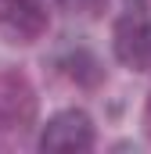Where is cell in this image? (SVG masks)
<instances>
[{
    "mask_svg": "<svg viewBox=\"0 0 151 154\" xmlns=\"http://www.w3.org/2000/svg\"><path fill=\"white\" fill-rule=\"evenodd\" d=\"M33 118H36V97L29 79L11 68H0V147L22 140L33 129Z\"/></svg>",
    "mask_w": 151,
    "mask_h": 154,
    "instance_id": "1",
    "label": "cell"
},
{
    "mask_svg": "<svg viewBox=\"0 0 151 154\" xmlns=\"http://www.w3.org/2000/svg\"><path fill=\"white\" fill-rule=\"evenodd\" d=\"M112 47L115 57L133 68V72H151V18L133 11V14H122L115 22L112 32Z\"/></svg>",
    "mask_w": 151,
    "mask_h": 154,
    "instance_id": "2",
    "label": "cell"
},
{
    "mask_svg": "<svg viewBox=\"0 0 151 154\" xmlns=\"http://www.w3.org/2000/svg\"><path fill=\"white\" fill-rule=\"evenodd\" d=\"M47 29V0H0V32L11 43H33Z\"/></svg>",
    "mask_w": 151,
    "mask_h": 154,
    "instance_id": "3",
    "label": "cell"
},
{
    "mask_svg": "<svg viewBox=\"0 0 151 154\" xmlns=\"http://www.w3.org/2000/svg\"><path fill=\"white\" fill-rule=\"evenodd\" d=\"M43 151H90L94 147V125L86 111H58L40 133Z\"/></svg>",
    "mask_w": 151,
    "mask_h": 154,
    "instance_id": "4",
    "label": "cell"
},
{
    "mask_svg": "<svg viewBox=\"0 0 151 154\" xmlns=\"http://www.w3.org/2000/svg\"><path fill=\"white\" fill-rule=\"evenodd\" d=\"M61 68H65L69 79L83 82V86H94V82L101 79V65H97V57H94L90 50H72V54H65V57H61Z\"/></svg>",
    "mask_w": 151,
    "mask_h": 154,
    "instance_id": "5",
    "label": "cell"
},
{
    "mask_svg": "<svg viewBox=\"0 0 151 154\" xmlns=\"http://www.w3.org/2000/svg\"><path fill=\"white\" fill-rule=\"evenodd\" d=\"M104 4H108V0H58L61 11L79 14V18H97V14L104 11Z\"/></svg>",
    "mask_w": 151,
    "mask_h": 154,
    "instance_id": "6",
    "label": "cell"
},
{
    "mask_svg": "<svg viewBox=\"0 0 151 154\" xmlns=\"http://www.w3.org/2000/svg\"><path fill=\"white\" fill-rule=\"evenodd\" d=\"M144 125H148V136H151V97H148V111H144Z\"/></svg>",
    "mask_w": 151,
    "mask_h": 154,
    "instance_id": "7",
    "label": "cell"
},
{
    "mask_svg": "<svg viewBox=\"0 0 151 154\" xmlns=\"http://www.w3.org/2000/svg\"><path fill=\"white\" fill-rule=\"evenodd\" d=\"M126 4H133V7H144V4H148V0H126Z\"/></svg>",
    "mask_w": 151,
    "mask_h": 154,
    "instance_id": "8",
    "label": "cell"
}]
</instances>
